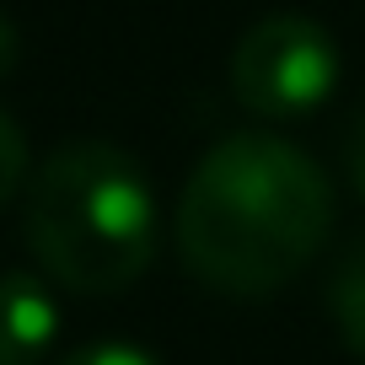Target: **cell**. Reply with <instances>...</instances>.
<instances>
[{
    "instance_id": "obj_3",
    "label": "cell",
    "mask_w": 365,
    "mask_h": 365,
    "mask_svg": "<svg viewBox=\"0 0 365 365\" xmlns=\"http://www.w3.org/2000/svg\"><path fill=\"white\" fill-rule=\"evenodd\" d=\"M231 91L258 118H307L339 91V43L307 11H269L231 54Z\"/></svg>"
},
{
    "instance_id": "obj_5",
    "label": "cell",
    "mask_w": 365,
    "mask_h": 365,
    "mask_svg": "<svg viewBox=\"0 0 365 365\" xmlns=\"http://www.w3.org/2000/svg\"><path fill=\"white\" fill-rule=\"evenodd\" d=\"M328 312H333V328H339L344 349H354L365 360V237L344 247V258L333 263V279H328Z\"/></svg>"
},
{
    "instance_id": "obj_4",
    "label": "cell",
    "mask_w": 365,
    "mask_h": 365,
    "mask_svg": "<svg viewBox=\"0 0 365 365\" xmlns=\"http://www.w3.org/2000/svg\"><path fill=\"white\" fill-rule=\"evenodd\" d=\"M59 339V301L27 269L0 274V365H38Z\"/></svg>"
},
{
    "instance_id": "obj_6",
    "label": "cell",
    "mask_w": 365,
    "mask_h": 365,
    "mask_svg": "<svg viewBox=\"0 0 365 365\" xmlns=\"http://www.w3.org/2000/svg\"><path fill=\"white\" fill-rule=\"evenodd\" d=\"M22 178H27V140H22V129H16L11 118L0 113V205L16 199Z\"/></svg>"
},
{
    "instance_id": "obj_7",
    "label": "cell",
    "mask_w": 365,
    "mask_h": 365,
    "mask_svg": "<svg viewBox=\"0 0 365 365\" xmlns=\"http://www.w3.org/2000/svg\"><path fill=\"white\" fill-rule=\"evenodd\" d=\"M59 365H156V354L140 344H86V349H70Z\"/></svg>"
},
{
    "instance_id": "obj_1",
    "label": "cell",
    "mask_w": 365,
    "mask_h": 365,
    "mask_svg": "<svg viewBox=\"0 0 365 365\" xmlns=\"http://www.w3.org/2000/svg\"><path fill=\"white\" fill-rule=\"evenodd\" d=\"M333 231L328 172L279 135H226L205 150L178 205V247L199 285L274 296Z\"/></svg>"
},
{
    "instance_id": "obj_8",
    "label": "cell",
    "mask_w": 365,
    "mask_h": 365,
    "mask_svg": "<svg viewBox=\"0 0 365 365\" xmlns=\"http://www.w3.org/2000/svg\"><path fill=\"white\" fill-rule=\"evenodd\" d=\"M344 167H349V182H354V194L365 199V108L354 113L349 135H344Z\"/></svg>"
},
{
    "instance_id": "obj_9",
    "label": "cell",
    "mask_w": 365,
    "mask_h": 365,
    "mask_svg": "<svg viewBox=\"0 0 365 365\" xmlns=\"http://www.w3.org/2000/svg\"><path fill=\"white\" fill-rule=\"evenodd\" d=\"M11 65H16V27L0 16V81L11 76Z\"/></svg>"
},
{
    "instance_id": "obj_2",
    "label": "cell",
    "mask_w": 365,
    "mask_h": 365,
    "mask_svg": "<svg viewBox=\"0 0 365 365\" xmlns=\"http://www.w3.org/2000/svg\"><path fill=\"white\" fill-rule=\"evenodd\" d=\"M22 231L54 285L76 296H113L150 269L161 210L129 150L108 140H76L38 167Z\"/></svg>"
}]
</instances>
